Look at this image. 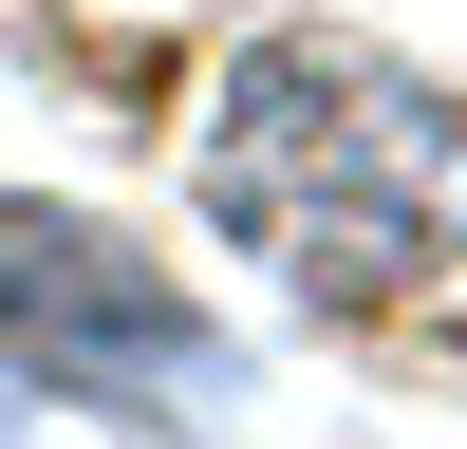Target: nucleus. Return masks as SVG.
<instances>
[{"mask_svg":"<svg viewBox=\"0 0 467 449\" xmlns=\"http://www.w3.org/2000/svg\"><path fill=\"white\" fill-rule=\"evenodd\" d=\"M206 224L281 262L299 299H411L467 262V112L411 94L393 57L281 37L206 112Z\"/></svg>","mask_w":467,"mask_h":449,"instance_id":"nucleus-1","label":"nucleus"},{"mask_svg":"<svg viewBox=\"0 0 467 449\" xmlns=\"http://www.w3.org/2000/svg\"><path fill=\"white\" fill-rule=\"evenodd\" d=\"M0 393H75V412L169 431L187 393H224V337L187 318L169 262H131L112 224L19 206V187H0Z\"/></svg>","mask_w":467,"mask_h":449,"instance_id":"nucleus-2","label":"nucleus"}]
</instances>
